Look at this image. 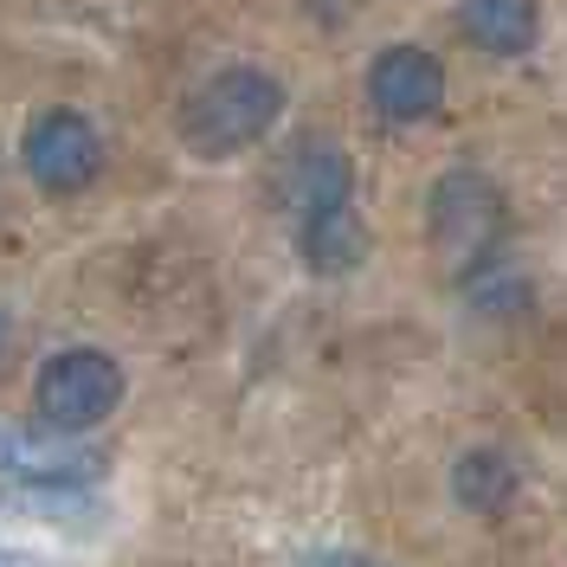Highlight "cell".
Listing matches in <instances>:
<instances>
[{
  "label": "cell",
  "instance_id": "6da1fadb",
  "mask_svg": "<svg viewBox=\"0 0 567 567\" xmlns=\"http://www.w3.org/2000/svg\"><path fill=\"white\" fill-rule=\"evenodd\" d=\"M278 116H284V84L271 78V71L226 65L187 97V110H181V136H187L194 155L226 162V155H239V148L271 136Z\"/></svg>",
  "mask_w": 567,
  "mask_h": 567
},
{
  "label": "cell",
  "instance_id": "7a4b0ae2",
  "mask_svg": "<svg viewBox=\"0 0 567 567\" xmlns=\"http://www.w3.org/2000/svg\"><path fill=\"white\" fill-rule=\"evenodd\" d=\"M425 233L458 278H477L484 265H496L503 258V194H496V181L477 175V168L439 175L432 200H425Z\"/></svg>",
  "mask_w": 567,
  "mask_h": 567
},
{
  "label": "cell",
  "instance_id": "3957f363",
  "mask_svg": "<svg viewBox=\"0 0 567 567\" xmlns=\"http://www.w3.org/2000/svg\"><path fill=\"white\" fill-rule=\"evenodd\" d=\"M123 368L104 349H59L33 381V413L45 432H91L123 406Z\"/></svg>",
  "mask_w": 567,
  "mask_h": 567
},
{
  "label": "cell",
  "instance_id": "277c9868",
  "mask_svg": "<svg viewBox=\"0 0 567 567\" xmlns=\"http://www.w3.org/2000/svg\"><path fill=\"white\" fill-rule=\"evenodd\" d=\"M20 162H27V175L45 194H78L84 181L104 168V142L91 130V116H78V110H39L27 123Z\"/></svg>",
  "mask_w": 567,
  "mask_h": 567
},
{
  "label": "cell",
  "instance_id": "5b68a950",
  "mask_svg": "<svg viewBox=\"0 0 567 567\" xmlns=\"http://www.w3.org/2000/svg\"><path fill=\"white\" fill-rule=\"evenodd\" d=\"M368 104L381 123H425V116H439L445 104V65L425 52V45H388V52H374V65H368Z\"/></svg>",
  "mask_w": 567,
  "mask_h": 567
},
{
  "label": "cell",
  "instance_id": "8992f818",
  "mask_svg": "<svg viewBox=\"0 0 567 567\" xmlns=\"http://www.w3.org/2000/svg\"><path fill=\"white\" fill-rule=\"evenodd\" d=\"M284 200L297 213V226L329 219V213H349L354 207L349 155H336V148H303V155L290 162V175H284Z\"/></svg>",
  "mask_w": 567,
  "mask_h": 567
},
{
  "label": "cell",
  "instance_id": "52a82bcc",
  "mask_svg": "<svg viewBox=\"0 0 567 567\" xmlns=\"http://www.w3.org/2000/svg\"><path fill=\"white\" fill-rule=\"evenodd\" d=\"M458 27L477 52L523 59V52H535V39H542V7L535 0H464Z\"/></svg>",
  "mask_w": 567,
  "mask_h": 567
},
{
  "label": "cell",
  "instance_id": "ba28073f",
  "mask_svg": "<svg viewBox=\"0 0 567 567\" xmlns=\"http://www.w3.org/2000/svg\"><path fill=\"white\" fill-rule=\"evenodd\" d=\"M516 491H523V464H516V452H503V445H471V452L452 464V496H458L471 516L509 509Z\"/></svg>",
  "mask_w": 567,
  "mask_h": 567
},
{
  "label": "cell",
  "instance_id": "9c48e42d",
  "mask_svg": "<svg viewBox=\"0 0 567 567\" xmlns=\"http://www.w3.org/2000/svg\"><path fill=\"white\" fill-rule=\"evenodd\" d=\"M368 226H361V213H329V219H310V226H297V251H303V265L317 271V278H349L354 265L368 258Z\"/></svg>",
  "mask_w": 567,
  "mask_h": 567
},
{
  "label": "cell",
  "instance_id": "30bf717a",
  "mask_svg": "<svg viewBox=\"0 0 567 567\" xmlns=\"http://www.w3.org/2000/svg\"><path fill=\"white\" fill-rule=\"evenodd\" d=\"M297 567H381V561H368V555H349V548H310Z\"/></svg>",
  "mask_w": 567,
  "mask_h": 567
},
{
  "label": "cell",
  "instance_id": "8fae6325",
  "mask_svg": "<svg viewBox=\"0 0 567 567\" xmlns=\"http://www.w3.org/2000/svg\"><path fill=\"white\" fill-rule=\"evenodd\" d=\"M0 567H27V561H20V555H13V548H0Z\"/></svg>",
  "mask_w": 567,
  "mask_h": 567
}]
</instances>
